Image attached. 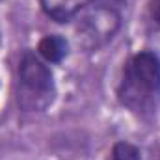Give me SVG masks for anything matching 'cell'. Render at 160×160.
<instances>
[{"instance_id":"1","label":"cell","mask_w":160,"mask_h":160,"mask_svg":"<svg viewBox=\"0 0 160 160\" xmlns=\"http://www.w3.org/2000/svg\"><path fill=\"white\" fill-rule=\"evenodd\" d=\"M116 97L138 119L157 118L160 110V56L155 50H138L125 62Z\"/></svg>"},{"instance_id":"3","label":"cell","mask_w":160,"mask_h":160,"mask_svg":"<svg viewBox=\"0 0 160 160\" xmlns=\"http://www.w3.org/2000/svg\"><path fill=\"white\" fill-rule=\"evenodd\" d=\"M75 21V41L84 52H97L104 48L123 26L119 8L108 2H95L88 6Z\"/></svg>"},{"instance_id":"4","label":"cell","mask_w":160,"mask_h":160,"mask_svg":"<svg viewBox=\"0 0 160 160\" xmlns=\"http://www.w3.org/2000/svg\"><path fill=\"white\" fill-rule=\"evenodd\" d=\"M95 2H108L118 6V2L121 0H39L41 11L54 22L58 24H67L71 21H75L80 13L95 4Z\"/></svg>"},{"instance_id":"5","label":"cell","mask_w":160,"mask_h":160,"mask_svg":"<svg viewBox=\"0 0 160 160\" xmlns=\"http://www.w3.org/2000/svg\"><path fill=\"white\" fill-rule=\"evenodd\" d=\"M36 52L48 65L50 63H54V65L62 63L69 56V41L63 36H60V34H47L39 39Z\"/></svg>"},{"instance_id":"2","label":"cell","mask_w":160,"mask_h":160,"mask_svg":"<svg viewBox=\"0 0 160 160\" xmlns=\"http://www.w3.org/2000/svg\"><path fill=\"white\" fill-rule=\"evenodd\" d=\"M17 106L21 112H45L56 99L54 73L32 48H24L17 65Z\"/></svg>"},{"instance_id":"6","label":"cell","mask_w":160,"mask_h":160,"mask_svg":"<svg viewBox=\"0 0 160 160\" xmlns=\"http://www.w3.org/2000/svg\"><path fill=\"white\" fill-rule=\"evenodd\" d=\"M112 160H142V151L132 142L119 140L112 145Z\"/></svg>"},{"instance_id":"7","label":"cell","mask_w":160,"mask_h":160,"mask_svg":"<svg viewBox=\"0 0 160 160\" xmlns=\"http://www.w3.org/2000/svg\"><path fill=\"white\" fill-rule=\"evenodd\" d=\"M147 15L155 28H160V0H149L147 2Z\"/></svg>"}]
</instances>
